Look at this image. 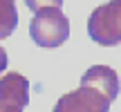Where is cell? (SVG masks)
Instances as JSON below:
<instances>
[{
  "label": "cell",
  "instance_id": "cell-6",
  "mask_svg": "<svg viewBox=\"0 0 121 112\" xmlns=\"http://www.w3.org/2000/svg\"><path fill=\"white\" fill-rule=\"evenodd\" d=\"M18 25L16 0H0V40L9 38Z\"/></svg>",
  "mask_w": 121,
  "mask_h": 112
},
{
  "label": "cell",
  "instance_id": "cell-1",
  "mask_svg": "<svg viewBox=\"0 0 121 112\" xmlns=\"http://www.w3.org/2000/svg\"><path fill=\"white\" fill-rule=\"evenodd\" d=\"M29 36L38 47L54 49L69 38V20L56 7L40 9L29 22Z\"/></svg>",
  "mask_w": 121,
  "mask_h": 112
},
{
  "label": "cell",
  "instance_id": "cell-8",
  "mask_svg": "<svg viewBox=\"0 0 121 112\" xmlns=\"http://www.w3.org/2000/svg\"><path fill=\"white\" fill-rule=\"evenodd\" d=\"M25 108H20V105L16 103H0V112H22Z\"/></svg>",
  "mask_w": 121,
  "mask_h": 112
},
{
  "label": "cell",
  "instance_id": "cell-5",
  "mask_svg": "<svg viewBox=\"0 0 121 112\" xmlns=\"http://www.w3.org/2000/svg\"><path fill=\"white\" fill-rule=\"evenodd\" d=\"M81 83H90L96 90H101L110 101H114L119 96V76L112 67L108 65H92L90 69H85V74L81 76Z\"/></svg>",
  "mask_w": 121,
  "mask_h": 112
},
{
  "label": "cell",
  "instance_id": "cell-9",
  "mask_svg": "<svg viewBox=\"0 0 121 112\" xmlns=\"http://www.w3.org/2000/svg\"><path fill=\"white\" fill-rule=\"evenodd\" d=\"M4 67H7V52H4V47L0 45V74L4 72Z\"/></svg>",
  "mask_w": 121,
  "mask_h": 112
},
{
  "label": "cell",
  "instance_id": "cell-7",
  "mask_svg": "<svg viewBox=\"0 0 121 112\" xmlns=\"http://www.w3.org/2000/svg\"><path fill=\"white\" fill-rule=\"evenodd\" d=\"M25 4L36 13V11H40V9H49V7L60 9L63 7V0H25Z\"/></svg>",
  "mask_w": 121,
  "mask_h": 112
},
{
  "label": "cell",
  "instance_id": "cell-2",
  "mask_svg": "<svg viewBox=\"0 0 121 112\" xmlns=\"http://www.w3.org/2000/svg\"><path fill=\"white\" fill-rule=\"evenodd\" d=\"M87 34L103 47H114L121 43V0H110L90 13Z\"/></svg>",
  "mask_w": 121,
  "mask_h": 112
},
{
  "label": "cell",
  "instance_id": "cell-4",
  "mask_svg": "<svg viewBox=\"0 0 121 112\" xmlns=\"http://www.w3.org/2000/svg\"><path fill=\"white\" fill-rule=\"evenodd\" d=\"M0 103H16L25 108L29 103V81L18 72H9L0 78Z\"/></svg>",
  "mask_w": 121,
  "mask_h": 112
},
{
  "label": "cell",
  "instance_id": "cell-3",
  "mask_svg": "<svg viewBox=\"0 0 121 112\" xmlns=\"http://www.w3.org/2000/svg\"><path fill=\"white\" fill-rule=\"evenodd\" d=\"M112 101L90 83H81L76 90L63 94L52 112H110Z\"/></svg>",
  "mask_w": 121,
  "mask_h": 112
}]
</instances>
